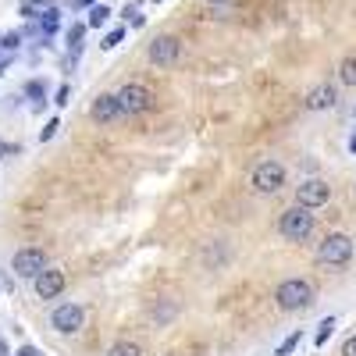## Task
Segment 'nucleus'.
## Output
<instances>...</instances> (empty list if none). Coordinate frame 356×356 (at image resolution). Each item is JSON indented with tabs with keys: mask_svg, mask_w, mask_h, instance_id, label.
Here are the masks:
<instances>
[{
	"mask_svg": "<svg viewBox=\"0 0 356 356\" xmlns=\"http://www.w3.org/2000/svg\"><path fill=\"white\" fill-rule=\"evenodd\" d=\"M86 29H89L86 22H72V29H68V50H75V54L82 50V40H86Z\"/></svg>",
	"mask_w": 356,
	"mask_h": 356,
	"instance_id": "16",
	"label": "nucleus"
},
{
	"mask_svg": "<svg viewBox=\"0 0 356 356\" xmlns=\"http://www.w3.org/2000/svg\"><path fill=\"white\" fill-rule=\"evenodd\" d=\"M317 300V292L307 278H285L278 289H275V303L285 310V314H296V310H310Z\"/></svg>",
	"mask_w": 356,
	"mask_h": 356,
	"instance_id": "1",
	"label": "nucleus"
},
{
	"mask_svg": "<svg viewBox=\"0 0 356 356\" xmlns=\"http://www.w3.org/2000/svg\"><path fill=\"white\" fill-rule=\"evenodd\" d=\"M332 200V186L324 182V178H307V182H300V189H296V203L307 207V211H317V207H324Z\"/></svg>",
	"mask_w": 356,
	"mask_h": 356,
	"instance_id": "8",
	"label": "nucleus"
},
{
	"mask_svg": "<svg viewBox=\"0 0 356 356\" xmlns=\"http://www.w3.org/2000/svg\"><path fill=\"white\" fill-rule=\"evenodd\" d=\"M50 8H54V0H22V4H18V15L29 18V22H36V18H43Z\"/></svg>",
	"mask_w": 356,
	"mask_h": 356,
	"instance_id": "13",
	"label": "nucleus"
},
{
	"mask_svg": "<svg viewBox=\"0 0 356 356\" xmlns=\"http://www.w3.org/2000/svg\"><path fill=\"white\" fill-rule=\"evenodd\" d=\"M349 154H353V157H356V136H353V139H349Z\"/></svg>",
	"mask_w": 356,
	"mask_h": 356,
	"instance_id": "30",
	"label": "nucleus"
},
{
	"mask_svg": "<svg viewBox=\"0 0 356 356\" xmlns=\"http://www.w3.org/2000/svg\"><path fill=\"white\" fill-rule=\"evenodd\" d=\"M178 54H182V43H178V36H157V40L150 43V50H146V57H150L154 65H161V68L175 65Z\"/></svg>",
	"mask_w": 356,
	"mask_h": 356,
	"instance_id": "9",
	"label": "nucleus"
},
{
	"mask_svg": "<svg viewBox=\"0 0 356 356\" xmlns=\"http://www.w3.org/2000/svg\"><path fill=\"white\" fill-rule=\"evenodd\" d=\"M89 118L100 122V125H114L118 118H125L122 114V104H118V93H100L93 100V107H89Z\"/></svg>",
	"mask_w": 356,
	"mask_h": 356,
	"instance_id": "10",
	"label": "nucleus"
},
{
	"mask_svg": "<svg viewBox=\"0 0 356 356\" xmlns=\"http://www.w3.org/2000/svg\"><path fill=\"white\" fill-rule=\"evenodd\" d=\"M353 260V239L342 232H332V235H324V243L317 246V264L324 267H346Z\"/></svg>",
	"mask_w": 356,
	"mask_h": 356,
	"instance_id": "3",
	"label": "nucleus"
},
{
	"mask_svg": "<svg viewBox=\"0 0 356 356\" xmlns=\"http://www.w3.org/2000/svg\"><path fill=\"white\" fill-rule=\"evenodd\" d=\"M57 129H61V122H57V118H50V122L40 129V143H47V139H54L57 136Z\"/></svg>",
	"mask_w": 356,
	"mask_h": 356,
	"instance_id": "24",
	"label": "nucleus"
},
{
	"mask_svg": "<svg viewBox=\"0 0 356 356\" xmlns=\"http://www.w3.org/2000/svg\"><path fill=\"white\" fill-rule=\"evenodd\" d=\"M25 97L47 100V82H43V79H29V82H25Z\"/></svg>",
	"mask_w": 356,
	"mask_h": 356,
	"instance_id": "21",
	"label": "nucleus"
},
{
	"mask_svg": "<svg viewBox=\"0 0 356 356\" xmlns=\"http://www.w3.org/2000/svg\"><path fill=\"white\" fill-rule=\"evenodd\" d=\"M335 324H339L335 317H324V321L317 324V335H314V346H317V349L328 346V339H332V332H335Z\"/></svg>",
	"mask_w": 356,
	"mask_h": 356,
	"instance_id": "15",
	"label": "nucleus"
},
{
	"mask_svg": "<svg viewBox=\"0 0 356 356\" xmlns=\"http://www.w3.org/2000/svg\"><path fill=\"white\" fill-rule=\"evenodd\" d=\"M207 4H218V8H225V4H228V0H207Z\"/></svg>",
	"mask_w": 356,
	"mask_h": 356,
	"instance_id": "31",
	"label": "nucleus"
},
{
	"mask_svg": "<svg viewBox=\"0 0 356 356\" xmlns=\"http://www.w3.org/2000/svg\"><path fill=\"white\" fill-rule=\"evenodd\" d=\"M342 356H356V335H353V339H346V346H342Z\"/></svg>",
	"mask_w": 356,
	"mask_h": 356,
	"instance_id": "26",
	"label": "nucleus"
},
{
	"mask_svg": "<svg viewBox=\"0 0 356 356\" xmlns=\"http://www.w3.org/2000/svg\"><path fill=\"white\" fill-rule=\"evenodd\" d=\"M278 232H282V239L285 243H307L310 239V232H314V214L307 211V207H289V211L282 214L278 221Z\"/></svg>",
	"mask_w": 356,
	"mask_h": 356,
	"instance_id": "2",
	"label": "nucleus"
},
{
	"mask_svg": "<svg viewBox=\"0 0 356 356\" xmlns=\"http://www.w3.org/2000/svg\"><path fill=\"white\" fill-rule=\"evenodd\" d=\"M125 36H129V29H125V25H122V29H111V33L104 36V43H100V50H114V47L122 43Z\"/></svg>",
	"mask_w": 356,
	"mask_h": 356,
	"instance_id": "22",
	"label": "nucleus"
},
{
	"mask_svg": "<svg viewBox=\"0 0 356 356\" xmlns=\"http://www.w3.org/2000/svg\"><path fill=\"white\" fill-rule=\"evenodd\" d=\"M68 100H72V86L65 82V86H57V93H54V104H57V107H65Z\"/></svg>",
	"mask_w": 356,
	"mask_h": 356,
	"instance_id": "25",
	"label": "nucleus"
},
{
	"mask_svg": "<svg viewBox=\"0 0 356 356\" xmlns=\"http://www.w3.org/2000/svg\"><path fill=\"white\" fill-rule=\"evenodd\" d=\"M82 324H86V310L79 303H61V307L50 314V328L57 335H79Z\"/></svg>",
	"mask_w": 356,
	"mask_h": 356,
	"instance_id": "7",
	"label": "nucleus"
},
{
	"mask_svg": "<svg viewBox=\"0 0 356 356\" xmlns=\"http://www.w3.org/2000/svg\"><path fill=\"white\" fill-rule=\"evenodd\" d=\"M0 57H8V54H4V47H0Z\"/></svg>",
	"mask_w": 356,
	"mask_h": 356,
	"instance_id": "32",
	"label": "nucleus"
},
{
	"mask_svg": "<svg viewBox=\"0 0 356 356\" xmlns=\"http://www.w3.org/2000/svg\"><path fill=\"white\" fill-rule=\"evenodd\" d=\"M0 146H4V143H0Z\"/></svg>",
	"mask_w": 356,
	"mask_h": 356,
	"instance_id": "34",
	"label": "nucleus"
},
{
	"mask_svg": "<svg viewBox=\"0 0 356 356\" xmlns=\"http://www.w3.org/2000/svg\"><path fill=\"white\" fill-rule=\"evenodd\" d=\"M72 4H75V8H97L100 0H72Z\"/></svg>",
	"mask_w": 356,
	"mask_h": 356,
	"instance_id": "28",
	"label": "nucleus"
},
{
	"mask_svg": "<svg viewBox=\"0 0 356 356\" xmlns=\"http://www.w3.org/2000/svg\"><path fill=\"white\" fill-rule=\"evenodd\" d=\"M107 356H143V346L139 342H114L111 349H107Z\"/></svg>",
	"mask_w": 356,
	"mask_h": 356,
	"instance_id": "17",
	"label": "nucleus"
},
{
	"mask_svg": "<svg viewBox=\"0 0 356 356\" xmlns=\"http://www.w3.org/2000/svg\"><path fill=\"white\" fill-rule=\"evenodd\" d=\"M47 267H50V264H47V253H43L40 246H25V250H18L15 260H11V271H15L18 278H33V282L47 271Z\"/></svg>",
	"mask_w": 356,
	"mask_h": 356,
	"instance_id": "6",
	"label": "nucleus"
},
{
	"mask_svg": "<svg viewBox=\"0 0 356 356\" xmlns=\"http://www.w3.org/2000/svg\"><path fill=\"white\" fill-rule=\"evenodd\" d=\"M300 342H303V332H292V335H289V339L275 349V356H292L296 349H300Z\"/></svg>",
	"mask_w": 356,
	"mask_h": 356,
	"instance_id": "20",
	"label": "nucleus"
},
{
	"mask_svg": "<svg viewBox=\"0 0 356 356\" xmlns=\"http://www.w3.org/2000/svg\"><path fill=\"white\" fill-rule=\"evenodd\" d=\"M107 18H111V8H107V4H97V8H89L86 25H89V29H100V25H107Z\"/></svg>",
	"mask_w": 356,
	"mask_h": 356,
	"instance_id": "18",
	"label": "nucleus"
},
{
	"mask_svg": "<svg viewBox=\"0 0 356 356\" xmlns=\"http://www.w3.org/2000/svg\"><path fill=\"white\" fill-rule=\"evenodd\" d=\"M335 100H339L335 86L321 82V86H314L310 93H307V111H328V107H335Z\"/></svg>",
	"mask_w": 356,
	"mask_h": 356,
	"instance_id": "12",
	"label": "nucleus"
},
{
	"mask_svg": "<svg viewBox=\"0 0 356 356\" xmlns=\"http://www.w3.org/2000/svg\"><path fill=\"white\" fill-rule=\"evenodd\" d=\"M118 104H122L125 118H136V114H146L154 107V93H150V86H143V82H125L118 89Z\"/></svg>",
	"mask_w": 356,
	"mask_h": 356,
	"instance_id": "4",
	"label": "nucleus"
},
{
	"mask_svg": "<svg viewBox=\"0 0 356 356\" xmlns=\"http://www.w3.org/2000/svg\"><path fill=\"white\" fill-rule=\"evenodd\" d=\"M33 285H36V296H40V300H57V296L65 292V271H57V267H47V271H43Z\"/></svg>",
	"mask_w": 356,
	"mask_h": 356,
	"instance_id": "11",
	"label": "nucleus"
},
{
	"mask_svg": "<svg viewBox=\"0 0 356 356\" xmlns=\"http://www.w3.org/2000/svg\"><path fill=\"white\" fill-rule=\"evenodd\" d=\"M8 65H11V57H0V75L8 72Z\"/></svg>",
	"mask_w": 356,
	"mask_h": 356,
	"instance_id": "29",
	"label": "nucleus"
},
{
	"mask_svg": "<svg viewBox=\"0 0 356 356\" xmlns=\"http://www.w3.org/2000/svg\"><path fill=\"white\" fill-rule=\"evenodd\" d=\"M15 356H40V349H36V346H22Z\"/></svg>",
	"mask_w": 356,
	"mask_h": 356,
	"instance_id": "27",
	"label": "nucleus"
},
{
	"mask_svg": "<svg viewBox=\"0 0 356 356\" xmlns=\"http://www.w3.org/2000/svg\"><path fill=\"white\" fill-rule=\"evenodd\" d=\"M22 36H25V33H4V36H0V47H4V54L18 50V47H22Z\"/></svg>",
	"mask_w": 356,
	"mask_h": 356,
	"instance_id": "23",
	"label": "nucleus"
},
{
	"mask_svg": "<svg viewBox=\"0 0 356 356\" xmlns=\"http://www.w3.org/2000/svg\"><path fill=\"white\" fill-rule=\"evenodd\" d=\"M154 4H164V0H154Z\"/></svg>",
	"mask_w": 356,
	"mask_h": 356,
	"instance_id": "33",
	"label": "nucleus"
},
{
	"mask_svg": "<svg viewBox=\"0 0 356 356\" xmlns=\"http://www.w3.org/2000/svg\"><path fill=\"white\" fill-rule=\"evenodd\" d=\"M250 182H253L257 193H278V189L285 186V164H282V161H271V157L260 161V164L253 168Z\"/></svg>",
	"mask_w": 356,
	"mask_h": 356,
	"instance_id": "5",
	"label": "nucleus"
},
{
	"mask_svg": "<svg viewBox=\"0 0 356 356\" xmlns=\"http://www.w3.org/2000/svg\"><path fill=\"white\" fill-rule=\"evenodd\" d=\"M339 82L342 86H356V57H346L339 65Z\"/></svg>",
	"mask_w": 356,
	"mask_h": 356,
	"instance_id": "19",
	"label": "nucleus"
},
{
	"mask_svg": "<svg viewBox=\"0 0 356 356\" xmlns=\"http://www.w3.org/2000/svg\"><path fill=\"white\" fill-rule=\"evenodd\" d=\"M36 25H40V33H43V43L57 33V29H61V11H57V8H50L43 18H36Z\"/></svg>",
	"mask_w": 356,
	"mask_h": 356,
	"instance_id": "14",
	"label": "nucleus"
}]
</instances>
